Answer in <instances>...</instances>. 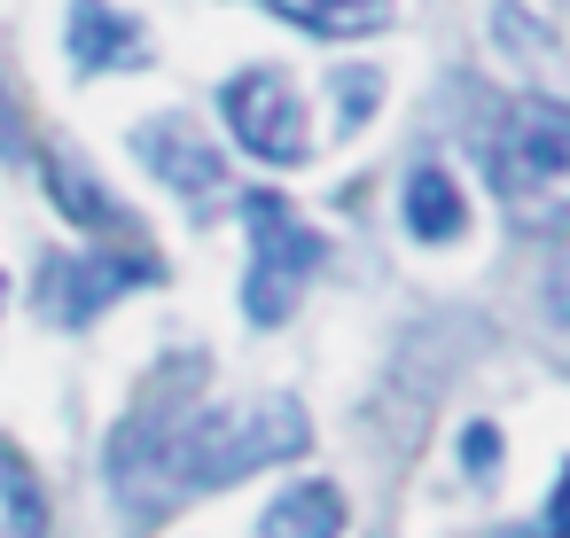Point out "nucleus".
<instances>
[{
	"label": "nucleus",
	"instance_id": "obj_1",
	"mask_svg": "<svg viewBox=\"0 0 570 538\" xmlns=\"http://www.w3.org/2000/svg\"><path fill=\"white\" fill-rule=\"evenodd\" d=\"M305 437L313 429H305V406L289 390L250 398V406H204L196 390L157 382L149 406L118 429L110 484H118L126 515L157 522V515H173L196 491H227V484H243L266 460H297Z\"/></svg>",
	"mask_w": 570,
	"mask_h": 538
},
{
	"label": "nucleus",
	"instance_id": "obj_2",
	"mask_svg": "<svg viewBox=\"0 0 570 538\" xmlns=\"http://www.w3.org/2000/svg\"><path fill=\"white\" fill-rule=\"evenodd\" d=\"M492 188L515 227H570V110L562 102H508L492 133Z\"/></svg>",
	"mask_w": 570,
	"mask_h": 538
},
{
	"label": "nucleus",
	"instance_id": "obj_3",
	"mask_svg": "<svg viewBox=\"0 0 570 538\" xmlns=\"http://www.w3.org/2000/svg\"><path fill=\"white\" fill-rule=\"evenodd\" d=\"M243 227H250V281H243V312L258 328H282L297 312V297L313 289V273L328 266V235L305 227L289 211V196H243Z\"/></svg>",
	"mask_w": 570,
	"mask_h": 538
},
{
	"label": "nucleus",
	"instance_id": "obj_4",
	"mask_svg": "<svg viewBox=\"0 0 570 538\" xmlns=\"http://www.w3.org/2000/svg\"><path fill=\"white\" fill-rule=\"evenodd\" d=\"M219 110H227V133L258 157V165H305L313 157V126H305V102L282 71H235L219 87Z\"/></svg>",
	"mask_w": 570,
	"mask_h": 538
},
{
	"label": "nucleus",
	"instance_id": "obj_5",
	"mask_svg": "<svg viewBox=\"0 0 570 538\" xmlns=\"http://www.w3.org/2000/svg\"><path fill=\"white\" fill-rule=\"evenodd\" d=\"M157 281V258L149 250H118V258H48V320L56 328H87L102 305H118L126 289Z\"/></svg>",
	"mask_w": 570,
	"mask_h": 538
},
{
	"label": "nucleus",
	"instance_id": "obj_6",
	"mask_svg": "<svg viewBox=\"0 0 570 538\" xmlns=\"http://www.w3.org/2000/svg\"><path fill=\"white\" fill-rule=\"evenodd\" d=\"M134 149H141V165L165 180V188H180L196 211H219L235 188H227V165H219V149L212 141H196L180 118H149L141 133H134Z\"/></svg>",
	"mask_w": 570,
	"mask_h": 538
},
{
	"label": "nucleus",
	"instance_id": "obj_7",
	"mask_svg": "<svg viewBox=\"0 0 570 538\" xmlns=\"http://www.w3.org/2000/svg\"><path fill=\"white\" fill-rule=\"evenodd\" d=\"M63 48H71L79 79H110V71H134V63H149V32H141L134 17H118L110 0H71Z\"/></svg>",
	"mask_w": 570,
	"mask_h": 538
},
{
	"label": "nucleus",
	"instance_id": "obj_8",
	"mask_svg": "<svg viewBox=\"0 0 570 538\" xmlns=\"http://www.w3.org/2000/svg\"><path fill=\"white\" fill-rule=\"evenodd\" d=\"M266 9H274L282 24L313 32V40H367V32H383V24L399 17L391 0H266Z\"/></svg>",
	"mask_w": 570,
	"mask_h": 538
},
{
	"label": "nucleus",
	"instance_id": "obj_9",
	"mask_svg": "<svg viewBox=\"0 0 570 538\" xmlns=\"http://www.w3.org/2000/svg\"><path fill=\"white\" fill-rule=\"evenodd\" d=\"M258 538H344V491L336 484H289L258 515Z\"/></svg>",
	"mask_w": 570,
	"mask_h": 538
},
{
	"label": "nucleus",
	"instance_id": "obj_10",
	"mask_svg": "<svg viewBox=\"0 0 570 538\" xmlns=\"http://www.w3.org/2000/svg\"><path fill=\"white\" fill-rule=\"evenodd\" d=\"M406 227H414L422 242H453V235L469 227V203H461V188H453V172H438V165H422V172L406 180Z\"/></svg>",
	"mask_w": 570,
	"mask_h": 538
},
{
	"label": "nucleus",
	"instance_id": "obj_11",
	"mask_svg": "<svg viewBox=\"0 0 570 538\" xmlns=\"http://www.w3.org/2000/svg\"><path fill=\"white\" fill-rule=\"evenodd\" d=\"M48 188H56V211H63V219H79V227H95V235H110V227H118V203H110V188H102L87 165H71L63 149L48 157Z\"/></svg>",
	"mask_w": 570,
	"mask_h": 538
},
{
	"label": "nucleus",
	"instance_id": "obj_12",
	"mask_svg": "<svg viewBox=\"0 0 570 538\" xmlns=\"http://www.w3.org/2000/svg\"><path fill=\"white\" fill-rule=\"evenodd\" d=\"M0 538H48V499L17 452H0Z\"/></svg>",
	"mask_w": 570,
	"mask_h": 538
},
{
	"label": "nucleus",
	"instance_id": "obj_13",
	"mask_svg": "<svg viewBox=\"0 0 570 538\" xmlns=\"http://www.w3.org/2000/svg\"><path fill=\"white\" fill-rule=\"evenodd\" d=\"M461 468H469V476H492V468H500V429H492V421H469V429H461Z\"/></svg>",
	"mask_w": 570,
	"mask_h": 538
},
{
	"label": "nucleus",
	"instance_id": "obj_14",
	"mask_svg": "<svg viewBox=\"0 0 570 538\" xmlns=\"http://www.w3.org/2000/svg\"><path fill=\"white\" fill-rule=\"evenodd\" d=\"M508 538H570V468H562V484H554L547 515H539L531 530H508Z\"/></svg>",
	"mask_w": 570,
	"mask_h": 538
},
{
	"label": "nucleus",
	"instance_id": "obj_15",
	"mask_svg": "<svg viewBox=\"0 0 570 538\" xmlns=\"http://www.w3.org/2000/svg\"><path fill=\"white\" fill-rule=\"evenodd\" d=\"M375 102V71H344V126H360Z\"/></svg>",
	"mask_w": 570,
	"mask_h": 538
},
{
	"label": "nucleus",
	"instance_id": "obj_16",
	"mask_svg": "<svg viewBox=\"0 0 570 538\" xmlns=\"http://www.w3.org/2000/svg\"><path fill=\"white\" fill-rule=\"evenodd\" d=\"M547 312L570 328V258H562V266H554V281H547Z\"/></svg>",
	"mask_w": 570,
	"mask_h": 538
},
{
	"label": "nucleus",
	"instance_id": "obj_17",
	"mask_svg": "<svg viewBox=\"0 0 570 538\" xmlns=\"http://www.w3.org/2000/svg\"><path fill=\"white\" fill-rule=\"evenodd\" d=\"M24 149V133H17V118H9V102H0V157H17Z\"/></svg>",
	"mask_w": 570,
	"mask_h": 538
},
{
	"label": "nucleus",
	"instance_id": "obj_18",
	"mask_svg": "<svg viewBox=\"0 0 570 538\" xmlns=\"http://www.w3.org/2000/svg\"><path fill=\"white\" fill-rule=\"evenodd\" d=\"M0 305H9V273H0Z\"/></svg>",
	"mask_w": 570,
	"mask_h": 538
}]
</instances>
